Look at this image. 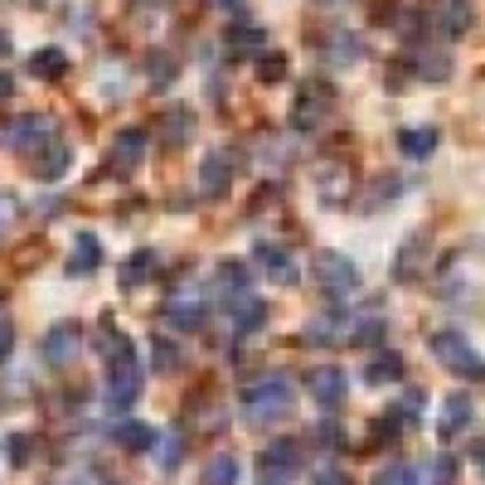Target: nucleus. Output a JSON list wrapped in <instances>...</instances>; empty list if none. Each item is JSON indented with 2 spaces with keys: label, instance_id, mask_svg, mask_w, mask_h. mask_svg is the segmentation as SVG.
I'll return each instance as SVG.
<instances>
[{
  "label": "nucleus",
  "instance_id": "2eb2a0df",
  "mask_svg": "<svg viewBox=\"0 0 485 485\" xmlns=\"http://www.w3.org/2000/svg\"><path fill=\"white\" fill-rule=\"evenodd\" d=\"M427 253H432V239H427V233H412V239L398 247V262H394L398 282H418L422 267H427Z\"/></svg>",
  "mask_w": 485,
  "mask_h": 485
},
{
  "label": "nucleus",
  "instance_id": "c756f323",
  "mask_svg": "<svg viewBox=\"0 0 485 485\" xmlns=\"http://www.w3.org/2000/svg\"><path fill=\"white\" fill-rule=\"evenodd\" d=\"M325 59L330 64H355V59H364V44H359V35H349V29H335L325 44Z\"/></svg>",
  "mask_w": 485,
  "mask_h": 485
},
{
  "label": "nucleus",
  "instance_id": "412c9836",
  "mask_svg": "<svg viewBox=\"0 0 485 485\" xmlns=\"http://www.w3.org/2000/svg\"><path fill=\"white\" fill-rule=\"evenodd\" d=\"M156 267H160V257L151 253V247H137V253L127 257V262H121V272H117V282L127 286V292H137L141 282H146V277H156Z\"/></svg>",
  "mask_w": 485,
  "mask_h": 485
},
{
  "label": "nucleus",
  "instance_id": "39448f33",
  "mask_svg": "<svg viewBox=\"0 0 485 485\" xmlns=\"http://www.w3.org/2000/svg\"><path fill=\"white\" fill-rule=\"evenodd\" d=\"M349 194H355V165L349 160H321L316 165V199L330 204V209H340V204H349Z\"/></svg>",
  "mask_w": 485,
  "mask_h": 485
},
{
  "label": "nucleus",
  "instance_id": "f704fd0d",
  "mask_svg": "<svg viewBox=\"0 0 485 485\" xmlns=\"http://www.w3.org/2000/svg\"><path fill=\"white\" fill-rule=\"evenodd\" d=\"M151 88H170L175 82V64H170V54H151Z\"/></svg>",
  "mask_w": 485,
  "mask_h": 485
},
{
  "label": "nucleus",
  "instance_id": "1a4fd4ad",
  "mask_svg": "<svg viewBox=\"0 0 485 485\" xmlns=\"http://www.w3.org/2000/svg\"><path fill=\"white\" fill-rule=\"evenodd\" d=\"M165 321H170L175 330H199L204 321H209V301H204L199 292H190V286H180V292L165 296Z\"/></svg>",
  "mask_w": 485,
  "mask_h": 485
},
{
  "label": "nucleus",
  "instance_id": "f3484780",
  "mask_svg": "<svg viewBox=\"0 0 485 485\" xmlns=\"http://www.w3.org/2000/svg\"><path fill=\"white\" fill-rule=\"evenodd\" d=\"M146 131L141 127H127V131H117V141H112V165H117L121 175L127 170H137L141 160H146Z\"/></svg>",
  "mask_w": 485,
  "mask_h": 485
},
{
  "label": "nucleus",
  "instance_id": "ea45409f",
  "mask_svg": "<svg viewBox=\"0 0 485 485\" xmlns=\"http://www.w3.org/2000/svg\"><path fill=\"white\" fill-rule=\"evenodd\" d=\"M10 461H15V466H25V461H29V437H25V432L10 437Z\"/></svg>",
  "mask_w": 485,
  "mask_h": 485
},
{
  "label": "nucleus",
  "instance_id": "393cba45",
  "mask_svg": "<svg viewBox=\"0 0 485 485\" xmlns=\"http://www.w3.org/2000/svg\"><path fill=\"white\" fill-rule=\"evenodd\" d=\"M239 481H243L239 451H214L209 466H204V485H239Z\"/></svg>",
  "mask_w": 485,
  "mask_h": 485
},
{
  "label": "nucleus",
  "instance_id": "bb28decb",
  "mask_svg": "<svg viewBox=\"0 0 485 485\" xmlns=\"http://www.w3.org/2000/svg\"><path fill=\"white\" fill-rule=\"evenodd\" d=\"M398 379H403V355H394V349H379L364 364V384H398Z\"/></svg>",
  "mask_w": 485,
  "mask_h": 485
},
{
  "label": "nucleus",
  "instance_id": "a211bd4d",
  "mask_svg": "<svg viewBox=\"0 0 485 485\" xmlns=\"http://www.w3.org/2000/svg\"><path fill=\"white\" fill-rule=\"evenodd\" d=\"M194 137V112L190 107H165L156 121V141L160 146H184Z\"/></svg>",
  "mask_w": 485,
  "mask_h": 485
},
{
  "label": "nucleus",
  "instance_id": "9d476101",
  "mask_svg": "<svg viewBox=\"0 0 485 485\" xmlns=\"http://www.w3.org/2000/svg\"><path fill=\"white\" fill-rule=\"evenodd\" d=\"M296 471H301V442L277 437L272 447L262 451V481L267 485H282V481H292Z\"/></svg>",
  "mask_w": 485,
  "mask_h": 485
},
{
  "label": "nucleus",
  "instance_id": "6e6552de",
  "mask_svg": "<svg viewBox=\"0 0 485 485\" xmlns=\"http://www.w3.org/2000/svg\"><path fill=\"white\" fill-rule=\"evenodd\" d=\"M78 349H82V325L78 321H54L44 335V345H39V355H44V364L64 369L78 359Z\"/></svg>",
  "mask_w": 485,
  "mask_h": 485
},
{
  "label": "nucleus",
  "instance_id": "7c9ffc66",
  "mask_svg": "<svg viewBox=\"0 0 485 485\" xmlns=\"http://www.w3.org/2000/svg\"><path fill=\"white\" fill-rule=\"evenodd\" d=\"M151 451H156V466L160 471H175V466H180V457H184V437H180V432H156V447H151Z\"/></svg>",
  "mask_w": 485,
  "mask_h": 485
},
{
  "label": "nucleus",
  "instance_id": "f257e3e1",
  "mask_svg": "<svg viewBox=\"0 0 485 485\" xmlns=\"http://www.w3.org/2000/svg\"><path fill=\"white\" fill-rule=\"evenodd\" d=\"M292 403H296V394H292V379L286 374H262L243 388V418L247 422H277L292 412Z\"/></svg>",
  "mask_w": 485,
  "mask_h": 485
},
{
  "label": "nucleus",
  "instance_id": "4468645a",
  "mask_svg": "<svg viewBox=\"0 0 485 485\" xmlns=\"http://www.w3.org/2000/svg\"><path fill=\"white\" fill-rule=\"evenodd\" d=\"M214 296H219L223 306L243 301V296H253V272H247V262H219V272H214Z\"/></svg>",
  "mask_w": 485,
  "mask_h": 485
},
{
  "label": "nucleus",
  "instance_id": "dca6fc26",
  "mask_svg": "<svg viewBox=\"0 0 485 485\" xmlns=\"http://www.w3.org/2000/svg\"><path fill=\"white\" fill-rule=\"evenodd\" d=\"M306 388H311V398L321 408H335L340 398H345V388H349V379L340 374L335 364H321V369H311V379H306Z\"/></svg>",
  "mask_w": 485,
  "mask_h": 485
},
{
  "label": "nucleus",
  "instance_id": "7ed1b4c3",
  "mask_svg": "<svg viewBox=\"0 0 485 485\" xmlns=\"http://www.w3.org/2000/svg\"><path fill=\"white\" fill-rule=\"evenodd\" d=\"M239 170H243V151L239 146L204 151V160H199V190H204V199H219V194L239 180Z\"/></svg>",
  "mask_w": 485,
  "mask_h": 485
},
{
  "label": "nucleus",
  "instance_id": "b1692460",
  "mask_svg": "<svg viewBox=\"0 0 485 485\" xmlns=\"http://www.w3.org/2000/svg\"><path fill=\"white\" fill-rule=\"evenodd\" d=\"M398 151L408 160H427L437 151V127H403L398 131Z\"/></svg>",
  "mask_w": 485,
  "mask_h": 485
},
{
  "label": "nucleus",
  "instance_id": "a878e982",
  "mask_svg": "<svg viewBox=\"0 0 485 485\" xmlns=\"http://www.w3.org/2000/svg\"><path fill=\"white\" fill-rule=\"evenodd\" d=\"M112 437H117V447H127V451H151L156 447V427H146V422H137V418H121L117 427H112Z\"/></svg>",
  "mask_w": 485,
  "mask_h": 485
},
{
  "label": "nucleus",
  "instance_id": "cd10ccee",
  "mask_svg": "<svg viewBox=\"0 0 485 485\" xmlns=\"http://www.w3.org/2000/svg\"><path fill=\"white\" fill-rule=\"evenodd\" d=\"M29 74L44 78V82L64 78L68 74V54H64V49H35V54H29Z\"/></svg>",
  "mask_w": 485,
  "mask_h": 485
},
{
  "label": "nucleus",
  "instance_id": "37998d69",
  "mask_svg": "<svg viewBox=\"0 0 485 485\" xmlns=\"http://www.w3.org/2000/svg\"><path fill=\"white\" fill-rule=\"evenodd\" d=\"M10 92H15V78H10L5 68H0V102H10Z\"/></svg>",
  "mask_w": 485,
  "mask_h": 485
},
{
  "label": "nucleus",
  "instance_id": "aec40b11",
  "mask_svg": "<svg viewBox=\"0 0 485 485\" xmlns=\"http://www.w3.org/2000/svg\"><path fill=\"white\" fill-rule=\"evenodd\" d=\"M262 325H267V301L243 296V301L229 306V330H233V335H257Z\"/></svg>",
  "mask_w": 485,
  "mask_h": 485
},
{
  "label": "nucleus",
  "instance_id": "e433bc0d",
  "mask_svg": "<svg viewBox=\"0 0 485 485\" xmlns=\"http://www.w3.org/2000/svg\"><path fill=\"white\" fill-rule=\"evenodd\" d=\"M282 74H286V59L282 54H267L262 64H257V78H262V82H277Z\"/></svg>",
  "mask_w": 485,
  "mask_h": 485
},
{
  "label": "nucleus",
  "instance_id": "c85d7f7f",
  "mask_svg": "<svg viewBox=\"0 0 485 485\" xmlns=\"http://www.w3.org/2000/svg\"><path fill=\"white\" fill-rule=\"evenodd\" d=\"M223 44H229L233 59H239V54H257V49L267 44V35H262V25H233L229 35H223Z\"/></svg>",
  "mask_w": 485,
  "mask_h": 485
},
{
  "label": "nucleus",
  "instance_id": "a18cd8bd",
  "mask_svg": "<svg viewBox=\"0 0 485 485\" xmlns=\"http://www.w3.org/2000/svg\"><path fill=\"white\" fill-rule=\"evenodd\" d=\"M5 54H10V35L0 29V59H5Z\"/></svg>",
  "mask_w": 485,
  "mask_h": 485
},
{
  "label": "nucleus",
  "instance_id": "6ab92c4d",
  "mask_svg": "<svg viewBox=\"0 0 485 485\" xmlns=\"http://www.w3.org/2000/svg\"><path fill=\"white\" fill-rule=\"evenodd\" d=\"M471 418H476V403H471V394H451L447 403H442V418H437V432L442 437H461V432L471 427Z\"/></svg>",
  "mask_w": 485,
  "mask_h": 485
},
{
  "label": "nucleus",
  "instance_id": "a19ab883",
  "mask_svg": "<svg viewBox=\"0 0 485 485\" xmlns=\"http://www.w3.org/2000/svg\"><path fill=\"white\" fill-rule=\"evenodd\" d=\"M418 412H422V394H418V388H408V394H403V408H398V418H418Z\"/></svg>",
  "mask_w": 485,
  "mask_h": 485
},
{
  "label": "nucleus",
  "instance_id": "423d86ee",
  "mask_svg": "<svg viewBox=\"0 0 485 485\" xmlns=\"http://www.w3.org/2000/svg\"><path fill=\"white\" fill-rule=\"evenodd\" d=\"M137 398H141V364H137V355L127 349V355H117L112 369H107V403L121 412V408L137 403Z\"/></svg>",
  "mask_w": 485,
  "mask_h": 485
},
{
  "label": "nucleus",
  "instance_id": "58836bf2",
  "mask_svg": "<svg viewBox=\"0 0 485 485\" xmlns=\"http://www.w3.org/2000/svg\"><path fill=\"white\" fill-rule=\"evenodd\" d=\"M311 485H349V476H345L340 466H321V471L311 476Z\"/></svg>",
  "mask_w": 485,
  "mask_h": 485
},
{
  "label": "nucleus",
  "instance_id": "49530a36",
  "mask_svg": "<svg viewBox=\"0 0 485 485\" xmlns=\"http://www.w3.org/2000/svg\"><path fill=\"white\" fill-rule=\"evenodd\" d=\"M214 5H223V10H229V5H239V0H214Z\"/></svg>",
  "mask_w": 485,
  "mask_h": 485
},
{
  "label": "nucleus",
  "instance_id": "0eeeda50",
  "mask_svg": "<svg viewBox=\"0 0 485 485\" xmlns=\"http://www.w3.org/2000/svg\"><path fill=\"white\" fill-rule=\"evenodd\" d=\"M330 102H335V98H330L325 82H306V88L296 92V107H292V131H301V137H306V131H316L330 117Z\"/></svg>",
  "mask_w": 485,
  "mask_h": 485
},
{
  "label": "nucleus",
  "instance_id": "473e14b6",
  "mask_svg": "<svg viewBox=\"0 0 485 485\" xmlns=\"http://www.w3.org/2000/svg\"><path fill=\"white\" fill-rule=\"evenodd\" d=\"M418 74L432 78V82H447L451 78V54H442V49H422V54H418Z\"/></svg>",
  "mask_w": 485,
  "mask_h": 485
},
{
  "label": "nucleus",
  "instance_id": "ddd939ff",
  "mask_svg": "<svg viewBox=\"0 0 485 485\" xmlns=\"http://www.w3.org/2000/svg\"><path fill=\"white\" fill-rule=\"evenodd\" d=\"M253 257H257V262H262V272L272 277L277 286H296V282H301V272H296L292 253H286L282 243H272V239H257V247H253Z\"/></svg>",
  "mask_w": 485,
  "mask_h": 485
},
{
  "label": "nucleus",
  "instance_id": "4c0bfd02",
  "mask_svg": "<svg viewBox=\"0 0 485 485\" xmlns=\"http://www.w3.org/2000/svg\"><path fill=\"white\" fill-rule=\"evenodd\" d=\"M451 481H457V461L437 457V461H432V485H451Z\"/></svg>",
  "mask_w": 485,
  "mask_h": 485
},
{
  "label": "nucleus",
  "instance_id": "f03ea898",
  "mask_svg": "<svg viewBox=\"0 0 485 485\" xmlns=\"http://www.w3.org/2000/svg\"><path fill=\"white\" fill-rule=\"evenodd\" d=\"M311 282L321 286L325 296L345 301V296L359 292V267L349 262L345 253H316V257H311Z\"/></svg>",
  "mask_w": 485,
  "mask_h": 485
},
{
  "label": "nucleus",
  "instance_id": "4be33fe9",
  "mask_svg": "<svg viewBox=\"0 0 485 485\" xmlns=\"http://www.w3.org/2000/svg\"><path fill=\"white\" fill-rule=\"evenodd\" d=\"M102 262V243L92 233H78L74 239V253H68V277H92Z\"/></svg>",
  "mask_w": 485,
  "mask_h": 485
},
{
  "label": "nucleus",
  "instance_id": "5701e85b",
  "mask_svg": "<svg viewBox=\"0 0 485 485\" xmlns=\"http://www.w3.org/2000/svg\"><path fill=\"white\" fill-rule=\"evenodd\" d=\"M64 170H68V141L49 137L44 146H39V156H35V175L39 180H59Z\"/></svg>",
  "mask_w": 485,
  "mask_h": 485
},
{
  "label": "nucleus",
  "instance_id": "9b49d317",
  "mask_svg": "<svg viewBox=\"0 0 485 485\" xmlns=\"http://www.w3.org/2000/svg\"><path fill=\"white\" fill-rule=\"evenodd\" d=\"M427 25L437 29L442 39L466 35V25H471V0H427Z\"/></svg>",
  "mask_w": 485,
  "mask_h": 485
},
{
  "label": "nucleus",
  "instance_id": "79ce46f5",
  "mask_svg": "<svg viewBox=\"0 0 485 485\" xmlns=\"http://www.w3.org/2000/svg\"><path fill=\"white\" fill-rule=\"evenodd\" d=\"M10 345H15V325H10V316H0V359L10 355Z\"/></svg>",
  "mask_w": 485,
  "mask_h": 485
},
{
  "label": "nucleus",
  "instance_id": "72a5a7b5",
  "mask_svg": "<svg viewBox=\"0 0 485 485\" xmlns=\"http://www.w3.org/2000/svg\"><path fill=\"white\" fill-rule=\"evenodd\" d=\"M374 485H418V471L408 461H388L384 471H374Z\"/></svg>",
  "mask_w": 485,
  "mask_h": 485
},
{
  "label": "nucleus",
  "instance_id": "20e7f679",
  "mask_svg": "<svg viewBox=\"0 0 485 485\" xmlns=\"http://www.w3.org/2000/svg\"><path fill=\"white\" fill-rule=\"evenodd\" d=\"M432 345V355L442 359V364L451 369V374H466V379H481V355H476V345H471L461 330H437V335L427 340Z\"/></svg>",
  "mask_w": 485,
  "mask_h": 485
},
{
  "label": "nucleus",
  "instance_id": "2f4dec72",
  "mask_svg": "<svg viewBox=\"0 0 485 485\" xmlns=\"http://www.w3.org/2000/svg\"><path fill=\"white\" fill-rule=\"evenodd\" d=\"M180 364H184V355H180L175 340H151V369H156V374H175Z\"/></svg>",
  "mask_w": 485,
  "mask_h": 485
},
{
  "label": "nucleus",
  "instance_id": "c9c22d12",
  "mask_svg": "<svg viewBox=\"0 0 485 485\" xmlns=\"http://www.w3.org/2000/svg\"><path fill=\"white\" fill-rule=\"evenodd\" d=\"M379 190L369 194V209H379V204L384 199H398V194H403V180H398V175H384V180H374Z\"/></svg>",
  "mask_w": 485,
  "mask_h": 485
},
{
  "label": "nucleus",
  "instance_id": "c03bdc74",
  "mask_svg": "<svg viewBox=\"0 0 485 485\" xmlns=\"http://www.w3.org/2000/svg\"><path fill=\"white\" fill-rule=\"evenodd\" d=\"M59 485H92V476H82V471H78V476H64Z\"/></svg>",
  "mask_w": 485,
  "mask_h": 485
},
{
  "label": "nucleus",
  "instance_id": "f8f14e48",
  "mask_svg": "<svg viewBox=\"0 0 485 485\" xmlns=\"http://www.w3.org/2000/svg\"><path fill=\"white\" fill-rule=\"evenodd\" d=\"M39 137H54V121L39 117V112H29V117H10L5 127H0V141H5L10 151H29V146H39Z\"/></svg>",
  "mask_w": 485,
  "mask_h": 485
}]
</instances>
